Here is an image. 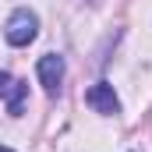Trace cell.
<instances>
[{
    "mask_svg": "<svg viewBox=\"0 0 152 152\" xmlns=\"http://www.w3.org/2000/svg\"><path fill=\"white\" fill-rule=\"evenodd\" d=\"M36 36H39V18H36V11H28V7H18L7 18V25H4V39L11 46H28Z\"/></svg>",
    "mask_w": 152,
    "mask_h": 152,
    "instance_id": "1",
    "label": "cell"
},
{
    "mask_svg": "<svg viewBox=\"0 0 152 152\" xmlns=\"http://www.w3.org/2000/svg\"><path fill=\"white\" fill-rule=\"evenodd\" d=\"M36 75H39L42 92H46V96H57L60 85H64V57H60V53H46V57H39Z\"/></svg>",
    "mask_w": 152,
    "mask_h": 152,
    "instance_id": "2",
    "label": "cell"
},
{
    "mask_svg": "<svg viewBox=\"0 0 152 152\" xmlns=\"http://www.w3.org/2000/svg\"><path fill=\"white\" fill-rule=\"evenodd\" d=\"M25 96H28V85H25L21 78H11L7 71H0V99L7 103V113L11 117H21Z\"/></svg>",
    "mask_w": 152,
    "mask_h": 152,
    "instance_id": "3",
    "label": "cell"
},
{
    "mask_svg": "<svg viewBox=\"0 0 152 152\" xmlns=\"http://www.w3.org/2000/svg\"><path fill=\"white\" fill-rule=\"evenodd\" d=\"M85 103H88L96 113H103V117L120 113V99H117V92H113V85H110V81H96V85L85 92Z\"/></svg>",
    "mask_w": 152,
    "mask_h": 152,
    "instance_id": "4",
    "label": "cell"
},
{
    "mask_svg": "<svg viewBox=\"0 0 152 152\" xmlns=\"http://www.w3.org/2000/svg\"><path fill=\"white\" fill-rule=\"evenodd\" d=\"M0 152H14V149H7V145H0Z\"/></svg>",
    "mask_w": 152,
    "mask_h": 152,
    "instance_id": "5",
    "label": "cell"
}]
</instances>
